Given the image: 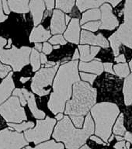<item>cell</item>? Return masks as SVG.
I'll use <instances>...</instances> for the list:
<instances>
[{"mask_svg":"<svg viewBox=\"0 0 132 149\" xmlns=\"http://www.w3.org/2000/svg\"><path fill=\"white\" fill-rule=\"evenodd\" d=\"M78 69L81 72H90L96 75L102 74L103 72V65L101 62V61L99 59L91 61L90 62H79L78 65Z\"/></svg>","mask_w":132,"mask_h":149,"instance_id":"cell-18","label":"cell"},{"mask_svg":"<svg viewBox=\"0 0 132 149\" xmlns=\"http://www.w3.org/2000/svg\"><path fill=\"white\" fill-rule=\"evenodd\" d=\"M124 139L132 144V134L130 132H126L124 134Z\"/></svg>","mask_w":132,"mask_h":149,"instance_id":"cell-48","label":"cell"},{"mask_svg":"<svg viewBox=\"0 0 132 149\" xmlns=\"http://www.w3.org/2000/svg\"><path fill=\"white\" fill-rule=\"evenodd\" d=\"M32 48L27 46L17 48L12 46L10 49L0 50V61L5 65H9L14 72H20L23 67L30 63V55Z\"/></svg>","mask_w":132,"mask_h":149,"instance_id":"cell-6","label":"cell"},{"mask_svg":"<svg viewBox=\"0 0 132 149\" xmlns=\"http://www.w3.org/2000/svg\"><path fill=\"white\" fill-rule=\"evenodd\" d=\"M12 47V39H9L8 40V44L6 47V49H10Z\"/></svg>","mask_w":132,"mask_h":149,"instance_id":"cell-54","label":"cell"},{"mask_svg":"<svg viewBox=\"0 0 132 149\" xmlns=\"http://www.w3.org/2000/svg\"><path fill=\"white\" fill-rule=\"evenodd\" d=\"M40 60H41V64L45 65L47 62V58L46 54L44 53H40Z\"/></svg>","mask_w":132,"mask_h":149,"instance_id":"cell-45","label":"cell"},{"mask_svg":"<svg viewBox=\"0 0 132 149\" xmlns=\"http://www.w3.org/2000/svg\"><path fill=\"white\" fill-rule=\"evenodd\" d=\"M103 69L107 72H109L110 74H114L113 71V64L110 62H106L103 64Z\"/></svg>","mask_w":132,"mask_h":149,"instance_id":"cell-39","label":"cell"},{"mask_svg":"<svg viewBox=\"0 0 132 149\" xmlns=\"http://www.w3.org/2000/svg\"><path fill=\"white\" fill-rule=\"evenodd\" d=\"M60 48V45H54L53 49H59Z\"/></svg>","mask_w":132,"mask_h":149,"instance_id":"cell-60","label":"cell"},{"mask_svg":"<svg viewBox=\"0 0 132 149\" xmlns=\"http://www.w3.org/2000/svg\"><path fill=\"white\" fill-rule=\"evenodd\" d=\"M9 127L13 128L14 130L19 133H21L23 130H27L28 129L32 128L34 126V123L33 121H28V122H23V123H8Z\"/></svg>","mask_w":132,"mask_h":149,"instance_id":"cell-28","label":"cell"},{"mask_svg":"<svg viewBox=\"0 0 132 149\" xmlns=\"http://www.w3.org/2000/svg\"><path fill=\"white\" fill-rule=\"evenodd\" d=\"M114 61H115L116 62L124 63L126 61L125 56H124V54H121V55L117 56V57H116V58H114Z\"/></svg>","mask_w":132,"mask_h":149,"instance_id":"cell-43","label":"cell"},{"mask_svg":"<svg viewBox=\"0 0 132 149\" xmlns=\"http://www.w3.org/2000/svg\"><path fill=\"white\" fill-rule=\"evenodd\" d=\"M30 77H21L20 79V82H22V83H25V82H27V81H28V80H30Z\"/></svg>","mask_w":132,"mask_h":149,"instance_id":"cell-52","label":"cell"},{"mask_svg":"<svg viewBox=\"0 0 132 149\" xmlns=\"http://www.w3.org/2000/svg\"><path fill=\"white\" fill-rule=\"evenodd\" d=\"M63 117H64V115H63V113H58V114H56L55 120H61Z\"/></svg>","mask_w":132,"mask_h":149,"instance_id":"cell-53","label":"cell"},{"mask_svg":"<svg viewBox=\"0 0 132 149\" xmlns=\"http://www.w3.org/2000/svg\"><path fill=\"white\" fill-rule=\"evenodd\" d=\"M64 38L66 41L72 44H79L80 40V26L79 19L73 18L71 19L67 30L65 31Z\"/></svg>","mask_w":132,"mask_h":149,"instance_id":"cell-14","label":"cell"},{"mask_svg":"<svg viewBox=\"0 0 132 149\" xmlns=\"http://www.w3.org/2000/svg\"><path fill=\"white\" fill-rule=\"evenodd\" d=\"M105 3V0H77L76 6L80 12L89 9H96Z\"/></svg>","mask_w":132,"mask_h":149,"instance_id":"cell-22","label":"cell"},{"mask_svg":"<svg viewBox=\"0 0 132 149\" xmlns=\"http://www.w3.org/2000/svg\"><path fill=\"white\" fill-rule=\"evenodd\" d=\"M116 139L118 141H124V137H120V136H116Z\"/></svg>","mask_w":132,"mask_h":149,"instance_id":"cell-56","label":"cell"},{"mask_svg":"<svg viewBox=\"0 0 132 149\" xmlns=\"http://www.w3.org/2000/svg\"><path fill=\"white\" fill-rule=\"evenodd\" d=\"M79 74H80V77L83 81L89 82L90 85H93V82H94V80L96 78V74H91V73L89 74V73H85V72H81Z\"/></svg>","mask_w":132,"mask_h":149,"instance_id":"cell-35","label":"cell"},{"mask_svg":"<svg viewBox=\"0 0 132 149\" xmlns=\"http://www.w3.org/2000/svg\"><path fill=\"white\" fill-rule=\"evenodd\" d=\"M15 88L13 72H10L0 84V105L6 102L11 95Z\"/></svg>","mask_w":132,"mask_h":149,"instance_id":"cell-16","label":"cell"},{"mask_svg":"<svg viewBox=\"0 0 132 149\" xmlns=\"http://www.w3.org/2000/svg\"><path fill=\"white\" fill-rule=\"evenodd\" d=\"M114 147L115 149H128L126 147V141H118L114 144Z\"/></svg>","mask_w":132,"mask_h":149,"instance_id":"cell-41","label":"cell"},{"mask_svg":"<svg viewBox=\"0 0 132 149\" xmlns=\"http://www.w3.org/2000/svg\"><path fill=\"white\" fill-rule=\"evenodd\" d=\"M78 65L79 61L75 60L67 61L58 68L53 81V92L47 102L52 113L56 115L64 112L66 102L72 97V86L80 81Z\"/></svg>","mask_w":132,"mask_h":149,"instance_id":"cell-1","label":"cell"},{"mask_svg":"<svg viewBox=\"0 0 132 149\" xmlns=\"http://www.w3.org/2000/svg\"><path fill=\"white\" fill-rule=\"evenodd\" d=\"M124 23L109 37L114 56H118L121 44L132 49V0H126L124 8Z\"/></svg>","mask_w":132,"mask_h":149,"instance_id":"cell-5","label":"cell"},{"mask_svg":"<svg viewBox=\"0 0 132 149\" xmlns=\"http://www.w3.org/2000/svg\"><path fill=\"white\" fill-rule=\"evenodd\" d=\"M10 11L25 14L29 12V0H6Z\"/></svg>","mask_w":132,"mask_h":149,"instance_id":"cell-21","label":"cell"},{"mask_svg":"<svg viewBox=\"0 0 132 149\" xmlns=\"http://www.w3.org/2000/svg\"><path fill=\"white\" fill-rule=\"evenodd\" d=\"M79 42L81 43L82 45L88 44L91 45H97L103 48L109 47V43L102 33L94 35L93 33L89 32L85 30H82Z\"/></svg>","mask_w":132,"mask_h":149,"instance_id":"cell-12","label":"cell"},{"mask_svg":"<svg viewBox=\"0 0 132 149\" xmlns=\"http://www.w3.org/2000/svg\"><path fill=\"white\" fill-rule=\"evenodd\" d=\"M114 133L117 135L124 136L126 133V129L124 126V115L121 114L117 119L114 127Z\"/></svg>","mask_w":132,"mask_h":149,"instance_id":"cell-30","label":"cell"},{"mask_svg":"<svg viewBox=\"0 0 132 149\" xmlns=\"http://www.w3.org/2000/svg\"><path fill=\"white\" fill-rule=\"evenodd\" d=\"M8 19V16L4 15L3 13V9H2V0H0V23L4 22Z\"/></svg>","mask_w":132,"mask_h":149,"instance_id":"cell-40","label":"cell"},{"mask_svg":"<svg viewBox=\"0 0 132 149\" xmlns=\"http://www.w3.org/2000/svg\"><path fill=\"white\" fill-rule=\"evenodd\" d=\"M2 9L3 11L6 15H9L10 13V9H9V5H8V2H7L6 0H2Z\"/></svg>","mask_w":132,"mask_h":149,"instance_id":"cell-42","label":"cell"},{"mask_svg":"<svg viewBox=\"0 0 132 149\" xmlns=\"http://www.w3.org/2000/svg\"><path fill=\"white\" fill-rule=\"evenodd\" d=\"M79 149H92V148H89V147L88 146V145H86V144H85V145H83V146H82L81 148H80Z\"/></svg>","mask_w":132,"mask_h":149,"instance_id":"cell-57","label":"cell"},{"mask_svg":"<svg viewBox=\"0 0 132 149\" xmlns=\"http://www.w3.org/2000/svg\"><path fill=\"white\" fill-rule=\"evenodd\" d=\"M12 68L0 62V79H4L11 72Z\"/></svg>","mask_w":132,"mask_h":149,"instance_id":"cell-36","label":"cell"},{"mask_svg":"<svg viewBox=\"0 0 132 149\" xmlns=\"http://www.w3.org/2000/svg\"><path fill=\"white\" fill-rule=\"evenodd\" d=\"M70 120L73 123V125L75 126L77 128H82L84 123L83 116H69Z\"/></svg>","mask_w":132,"mask_h":149,"instance_id":"cell-33","label":"cell"},{"mask_svg":"<svg viewBox=\"0 0 132 149\" xmlns=\"http://www.w3.org/2000/svg\"><path fill=\"white\" fill-rule=\"evenodd\" d=\"M60 65V61H57L55 66L52 68H43L33 77L30 88L33 93L39 96H44L51 93V87L56 72Z\"/></svg>","mask_w":132,"mask_h":149,"instance_id":"cell-7","label":"cell"},{"mask_svg":"<svg viewBox=\"0 0 132 149\" xmlns=\"http://www.w3.org/2000/svg\"><path fill=\"white\" fill-rule=\"evenodd\" d=\"M94 133V123L89 113L86 114L83 128H75L68 116H64L56 125L53 137L62 142L67 149H79Z\"/></svg>","mask_w":132,"mask_h":149,"instance_id":"cell-2","label":"cell"},{"mask_svg":"<svg viewBox=\"0 0 132 149\" xmlns=\"http://www.w3.org/2000/svg\"><path fill=\"white\" fill-rule=\"evenodd\" d=\"M65 15L62 11L55 9L53 12V16L51 21V34H61L65 32L66 29Z\"/></svg>","mask_w":132,"mask_h":149,"instance_id":"cell-13","label":"cell"},{"mask_svg":"<svg viewBox=\"0 0 132 149\" xmlns=\"http://www.w3.org/2000/svg\"><path fill=\"white\" fill-rule=\"evenodd\" d=\"M130 68H131V70L132 71V59L131 60V61H130Z\"/></svg>","mask_w":132,"mask_h":149,"instance_id":"cell-61","label":"cell"},{"mask_svg":"<svg viewBox=\"0 0 132 149\" xmlns=\"http://www.w3.org/2000/svg\"><path fill=\"white\" fill-rule=\"evenodd\" d=\"M121 1L122 0H105V2H109V3H110L112 5V6L114 7H116Z\"/></svg>","mask_w":132,"mask_h":149,"instance_id":"cell-46","label":"cell"},{"mask_svg":"<svg viewBox=\"0 0 132 149\" xmlns=\"http://www.w3.org/2000/svg\"><path fill=\"white\" fill-rule=\"evenodd\" d=\"M49 44L54 45H65L67 44V41L65 40L62 35L56 34L51 37V39H49Z\"/></svg>","mask_w":132,"mask_h":149,"instance_id":"cell-32","label":"cell"},{"mask_svg":"<svg viewBox=\"0 0 132 149\" xmlns=\"http://www.w3.org/2000/svg\"><path fill=\"white\" fill-rule=\"evenodd\" d=\"M78 50L79 51V58L81 59V61L89 62L93 61L95 56L100 52V48L99 47H90L86 44H83L79 45Z\"/></svg>","mask_w":132,"mask_h":149,"instance_id":"cell-20","label":"cell"},{"mask_svg":"<svg viewBox=\"0 0 132 149\" xmlns=\"http://www.w3.org/2000/svg\"><path fill=\"white\" fill-rule=\"evenodd\" d=\"M51 31L46 30L42 25H38L32 30L29 37V40L30 43L46 42L51 37Z\"/></svg>","mask_w":132,"mask_h":149,"instance_id":"cell-19","label":"cell"},{"mask_svg":"<svg viewBox=\"0 0 132 149\" xmlns=\"http://www.w3.org/2000/svg\"><path fill=\"white\" fill-rule=\"evenodd\" d=\"M90 139L92 140V141H95L96 143H97V144H105V143H103V141L102 140L100 139V137H96V136H90Z\"/></svg>","mask_w":132,"mask_h":149,"instance_id":"cell-44","label":"cell"},{"mask_svg":"<svg viewBox=\"0 0 132 149\" xmlns=\"http://www.w3.org/2000/svg\"><path fill=\"white\" fill-rule=\"evenodd\" d=\"M79 58V50L76 49L74 52V54H73V57H72V61H75V60H78Z\"/></svg>","mask_w":132,"mask_h":149,"instance_id":"cell-50","label":"cell"},{"mask_svg":"<svg viewBox=\"0 0 132 149\" xmlns=\"http://www.w3.org/2000/svg\"><path fill=\"white\" fill-rule=\"evenodd\" d=\"M0 115L7 123H20L27 120L25 109L21 106L19 98L14 95L0 105Z\"/></svg>","mask_w":132,"mask_h":149,"instance_id":"cell-9","label":"cell"},{"mask_svg":"<svg viewBox=\"0 0 132 149\" xmlns=\"http://www.w3.org/2000/svg\"><path fill=\"white\" fill-rule=\"evenodd\" d=\"M91 114L95 121V134L107 142L111 135L112 127L120 113L118 106L112 102H100L91 108Z\"/></svg>","mask_w":132,"mask_h":149,"instance_id":"cell-4","label":"cell"},{"mask_svg":"<svg viewBox=\"0 0 132 149\" xmlns=\"http://www.w3.org/2000/svg\"><path fill=\"white\" fill-rule=\"evenodd\" d=\"M114 72L117 75L120 77L124 78L127 77L129 74V69H128V65L126 63H122V64H117L115 65L114 67Z\"/></svg>","mask_w":132,"mask_h":149,"instance_id":"cell-29","label":"cell"},{"mask_svg":"<svg viewBox=\"0 0 132 149\" xmlns=\"http://www.w3.org/2000/svg\"><path fill=\"white\" fill-rule=\"evenodd\" d=\"M56 124L55 119L47 116L44 120H37V125L34 129L25 130L23 134L27 142L37 144L49 140Z\"/></svg>","mask_w":132,"mask_h":149,"instance_id":"cell-8","label":"cell"},{"mask_svg":"<svg viewBox=\"0 0 132 149\" xmlns=\"http://www.w3.org/2000/svg\"><path fill=\"white\" fill-rule=\"evenodd\" d=\"M7 44V40L5 39L4 37H0V50L1 49H3L6 45Z\"/></svg>","mask_w":132,"mask_h":149,"instance_id":"cell-47","label":"cell"},{"mask_svg":"<svg viewBox=\"0 0 132 149\" xmlns=\"http://www.w3.org/2000/svg\"><path fill=\"white\" fill-rule=\"evenodd\" d=\"M101 21L100 29L113 30L119 26V21L113 13V9L110 4L104 3L100 6Z\"/></svg>","mask_w":132,"mask_h":149,"instance_id":"cell-11","label":"cell"},{"mask_svg":"<svg viewBox=\"0 0 132 149\" xmlns=\"http://www.w3.org/2000/svg\"><path fill=\"white\" fill-rule=\"evenodd\" d=\"M97 91L86 81H79L72 86V99L65 104V113L69 116H85L96 102Z\"/></svg>","mask_w":132,"mask_h":149,"instance_id":"cell-3","label":"cell"},{"mask_svg":"<svg viewBox=\"0 0 132 149\" xmlns=\"http://www.w3.org/2000/svg\"><path fill=\"white\" fill-rule=\"evenodd\" d=\"M12 94L14 95V96H16V97L19 98V100H20V102L22 107H24L27 104V101H26V99L23 95V93L21 90V88H16L13 91Z\"/></svg>","mask_w":132,"mask_h":149,"instance_id":"cell-34","label":"cell"},{"mask_svg":"<svg viewBox=\"0 0 132 149\" xmlns=\"http://www.w3.org/2000/svg\"><path fill=\"white\" fill-rule=\"evenodd\" d=\"M21 90L23 92L27 103L28 104V107L30 108V110L32 113L33 116H34V118H36L37 120H43L46 116V114L44 111H42L37 108L34 93H30L26 88H21Z\"/></svg>","mask_w":132,"mask_h":149,"instance_id":"cell-17","label":"cell"},{"mask_svg":"<svg viewBox=\"0 0 132 149\" xmlns=\"http://www.w3.org/2000/svg\"><path fill=\"white\" fill-rule=\"evenodd\" d=\"M100 21H90L82 25V28L84 30H90L92 32H96L100 29Z\"/></svg>","mask_w":132,"mask_h":149,"instance_id":"cell-31","label":"cell"},{"mask_svg":"<svg viewBox=\"0 0 132 149\" xmlns=\"http://www.w3.org/2000/svg\"><path fill=\"white\" fill-rule=\"evenodd\" d=\"M126 147H127V148H130V142H126Z\"/></svg>","mask_w":132,"mask_h":149,"instance_id":"cell-59","label":"cell"},{"mask_svg":"<svg viewBox=\"0 0 132 149\" xmlns=\"http://www.w3.org/2000/svg\"><path fill=\"white\" fill-rule=\"evenodd\" d=\"M30 63L32 66L33 72H37L41 68V60H40L39 51L32 48L31 53L30 55Z\"/></svg>","mask_w":132,"mask_h":149,"instance_id":"cell-27","label":"cell"},{"mask_svg":"<svg viewBox=\"0 0 132 149\" xmlns=\"http://www.w3.org/2000/svg\"><path fill=\"white\" fill-rule=\"evenodd\" d=\"M28 144L23 134L14 131L13 128L0 130V149H22Z\"/></svg>","mask_w":132,"mask_h":149,"instance_id":"cell-10","label":"cell"},{"mask_svg":"<svg viewBox=\"0 0 132 149\" xmlns=\"http://www.w3.org/2000/svg\"><path fill=\"white\" fill-rule=\"evenodd\" d=\"M53 51V47L51 46V44H49L47 42H44L42 47V51L44 54H51Z\"/></svg>","mask_w":132,"mask_h":149,"instance_id":"cell-37","label":"cell"},{"mask_svg":"<svg viewBox=\"0 0 132 149\" xmlns=\"http://www.w3.org/2000/svg\"><path fill=\"white\" fill-rule=\"evenodd\" d=\"M42 47H43V45H42L41 43H36V44H35L34 49H35V50H37V51H42Z\"/></svg>","mask_w":132,"mask_h":149,"instance_id":"cell-51","label":"cell"},{"mask_svg":"<svg viewBox=\"0 0 132 149\" xmlns=\"http://www.w3.org/2000/svg\"><path fill=\"white\" fill-rule=\"evenodd\" d=\"M75 3V0H56V8L64 13H71Z\"/></svg>","mask_w":132,"mask_h":149,"instance_id":"cell-26","label":"cell"},{"mask_svg":"<svg viewBox=\"0 0 132 149\" xmlns=\"http://www.w3.org/2000/svg\"><path fill=\"white\" fill-rule=\"evenodd\" d=\"M29 9L31 12L34 24L37 26L41 23L43 19L45 10V3L43 0H31L29 3Z\"/></svg>","mask_w":132,"mask_h":149,"instance_id":"cell-15","label":"cell"},{"mask_svg":"<svg viewBox=\"0 0 132 149\" xmlns=\"http://www.w3.org/2000/svg\"><path fill=\"white\" fill-rule=\"evenodd\" d=\"M100 18H101L100 9H99L98 8L91 9L84 13L81 21H80V24L83 25L84 23L90 22V21H99Z\"/></svg>","mask_w":132,"mask_h":149,"instance_id":"cell-24","label":"cell"},{"mask_svg":"<svg viewBox=\"0 0 132 149\" xmlns=\"http://www.w3.org/2000/svg\"><path fill=\"white\" fill-rule=\"evenodd\" d=\"M22 149H64V145L62 143H58L56 142L54 140H51L38 144L34 148L27 146Z\"/></svg>","mask_w":132,"mask_h":149,"instance_id":"cell-25","label":"cell"},{"mask_svg":"<svg viewBox=\"0 0 132 149\" xmlns=\"http://www.w3.org/2000/svg\"><path fill=\"white\" fill-rule=\"evenodd\" d=\"M114 135H110V138H109V139H108V141L109 142L112 141L114 140Z\"/></svg>","mask_w":132,"mask_h":149,"instance_id":"cell-58","label":"cell"},{"mask_svg":"<svg viewBox=\"0 0 132 149\" xmlns=\"http://www.w3.org/2000/svg\"><path fill=\"white\" fill-rule=\"evenodd\" d=\"M65 24L67 25V24H68V23H69V21H70V19H71V18H70L69 16L66 15L65 17Z\"/></svg>","mask_w":132,"mask_h":149,"instance_id":"cell-55","label":"cell"},{"mask_svg":"<svg viewBox=\"0 0 132 149\" xmlns=\"http://www.w3.org/2000/svg\"><path fill=\"white\" fill-rule=\"evenodd\" d=\"M124 95L126 106L132 103V73L126 77L124 84Z\"/></svg>","mask_w":132,"mask_h":149,"instance_id":"cell-23","label":"cell"},{"mask_svg":"<svg viewBox=\"0 0 132 149\" xmlns=\"http://www.w3.org/2000/svg\"><path fill=\"white\" fill-rule=\"evenodd\" d=\"M56 65V62H54V61H47V62L44 65V68H52L54 67V66H55Z\"/></svg>","mask_w":132,"mask_h":149,"instance_id":"cell-49","label":"cell"},{"mask_svg":"<svg viewBox=\"0 0 132 149\" xmlns=\"http://www.w3.org/2000/svg\"><path fill=\"white\" fill-rule=\"evenodd\" d=\"M45 3V6L47 7V11L51 12L54 7V0H43Z\"/></svg>","mask_w":132,"mask_h":149,"instance_id":"cell-38","label":"cell"}]
</instances>
